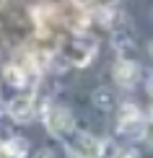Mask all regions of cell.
<instances>
[{
    "mask_svg": "<svg viewBox=\"0 0 153 158\" xmlns=\"http://www.w3.org/2000/svg\"><path fill=\"white\" fill-rule=\"evenodd\" d=\"M145 91H148V96L153 98V73L148 75V81H145Z\"/></svg>",
    "mask_w": 153,
    "mask_h": 158,
    "instance_id": "14",
    "label": "cell"
},
{
    "mask_svg": "<svg viewBox=\"0 0 153 158\" xmlns=\"http://www.w3.org/2000/svg\"><path fill=\"white\" fill-rule=\"evenodd\" d=\"M114 158H140V153H138L135 145H119Z\"/></svg>",
    "mask_w": 153,
    "mask_h": 158,
    "instance_id": "11",
    "label": "cell"
},
{
    "mask_svg": "<svg viewBox=\"0 0 153 158\" xmlns=\"http://www.w3.org/2000/svg\"><path fill=\"white\" fill-rule=\"evenodd\" d=\"M143 143H148V145H153V119H148V124H145V132H143Z\"/></svg>",
    "mask_w": 153,
    "mask_h": 158,
    "instance_id": "12",
    "label": "cell"
},
{
    "mask_svg": "<svg viewBox=\"0 0 153 158\" xmlns=\"http://www.w3.org/2000/svg\"><path fill=\"white\" fill-rule=\"evenodd\" d=\"M112 78L119 88H132L140 81V65L130 57H117L114 65H112Z\"/></svg>",
    "mask_w": 153,
    "mask_h": 158,
    "instance_id": "5",
    "label": "cell"
},
{
    "mask_svg": "<svg viewBox=\"0 0 153 158\" xmlns=\"http://www.w3.org/2000/svg\"><path fill=\"white\" fill-rule=\"evenodd\" d=\"M148 55H151V60H153V39L148 42Z\"/></svg>",
    "mask_w": 153,
    "mask_h": 158,
    "instance_id": "16",
    "label": "cell"
},
{
    "mask_svg": "<svg viewBox=\"0 0 153 158\" xmlns=\"http://www.w3.org/2000/svg\"><path fill=\"white\" fill-rule=\"evenodd\" d=\"M31 158H55V153H52V148H39Z\"/></svg>",
    "mask_w": 153,
    "mask_h": 158,
    "instance_id": "13",
    "label": "cell"
},
{
    "mask_svg": "<svg viewBox=\"0 0 153 158\" xmlns=\"http://www.w3.org/2000/svg\"><path fill=\"white\" fill-rule=\"evenodd\" d=\"M3 78H5V83H8V85H13V88H23V85L29 83V73H26L21 65H16V62L5 65Z\"/></svg>",
    "mask_w": 153,
    "mask_h": 158,
    "instance_id": "9",
    "label": "cell"
},
{
    "mask_svg": "<svg viewBox=\"0 0 153 158\" xmlns=\"http://www.w3.org/2000/svg\"><path fill=\"white\" fill-rule=\"evenodd\" d=\"M112 47L117 49L119 57H130L132 52H135V36H132V31L127 26H117L114 34H112Z\"/></svg>",
    "mask_w": 153,
    "mask_h": 158,
    "instance_id": "7",
    "label": "cell"
},
{
    "mask_svg": "<svg viewBox=\"0 0 153 158\" xmlns=\"http://www.w3.org/2000/svg\"><path fill=\"white\" fill-rule=\"evenodd\" d=\"M65 153L68 158H101V140H96L88 132H81L75 143H65Z\"/></svg>",
    "mask_w": 153,
    "mask_h": 158,
    "instance_id": "4",
    "label": "cell"
},
{
    "mask_svg": "<svg viewBox=\"0 0 153 158\" xmlns=\"http://www.w3.org/2000/svg\"><path fill=\"white\" fill-rule=\"evenodd\" d=\"M29 153V143L23 137H11V140L0 143V156L3 158H26Z\"/></svg>",
    "mask_w": 153,
    "mask_h": 158,
    "instance_id": "8",
    "label": "cell"
},
{
    "mask_svg": "<svg viewBox=\"0 0 153 158\" xmlns=\"http://www.w3.org/2000/svg\"><path fill=\"white\" fill-rule=\"evenodd\" d=\"M75 5H81V8H91V5L96 3V0H73Z\"/></svg>",
    "mask_w": 153,
    "mask_h": 158,
    "instance_id": "15",
    "label": "cell"
},
{
    "mask_svg": "<svg viewBox=\"0 0 153 158\" xmlns=\"http://www.w3.org/2000/svg\"><path fill=\"white\" fill-rule=\"evenodd\" d=\"M42 119H44L47 132L55 135V137H60V140H65V137L75 130V119H73V114L65 106H57V104H52V101L44 104Z\"/></svg>",
    "mask_w": 153,
    "mask_h": 158,
    "instance_id": "2",
    "label": "cell"
},
{
    "mask_svg": "<svg viewBox=\"0 0 153 158\" xmlns=\"http://www.w3.org/2000/svg\"><path fill=\"white\" fill-rule=\"evenodd\" d=\"M145 124H148V119L143 117V111L135 101L119 104V109H117V132L122 137H127V140H143Z\"/></svg>",
    "mask_w": 153,
    "mask_h": 158,
    "instance_id": "1",
    "label": "cell"
},
{
    "mask_svg": "<svg viewBox=\"0 0 153 158\" xmlns=\"http://www.w3.org/2000/svg\"><path fill=\"white\" fill-rule=\"evenodd\" d=\"M151 119H153V104H151Z\"/></svg>",
    "mask_w": 153,
    "mask_h": 158,
    "instance_id": "17",
    "label": "cell"
},
{
    "mask_svg": "<svg viewBox=\"0 0 153 158\" xmlns=\"http://www.w3.org/2000/svg\"><path fill=\"white\" fill-rule=\"evenodd\" d=\"M96 39H75L73 42V47L68 49V62L70 65H78V68H86V65H91V60L96 57Z\"/></svg>",
    "mask_w": 153,
    "mask_h": 158,
    "instance_id": "6",
    "label": "cell"
},
{
    "mask_svg": "<svg viewBox=\"0 0 153 158\" xmlns=\"http://www.w3.org/2000/svg\"><path fill=\"white\" fill-rule=\"evenodd\" d=\"M114 101H117V98H114V91L106 88V85H104V88H96V91H94V104H96L101 111L114 109Z\"/></svg>",
    "mask_w": 153,
    "mask_h": 158,
    "instance_id": "10",
    "label": "cell"
},
{
    "mask_svg": "<svg viewBox=\"0 0 153 158\" xmlns=\"http://www.w3.org/2000/svg\"><path fill=\"white\" fill-rule=\"evenodd\" d=\"M0 158H3V156H0Z\"/></svg>",
    "mask_w": 153,
    "mask_h": 158,
    "instance_id": "18",
    "label": "cell"
},
{
    "mask_svg": "<svg viewBox=\"0 0 153 158\" xmlns=\"http://www.w3.org/2000/svg\"><path fill=\"white\" fill-rule=\"evenodd\" d=\"M5 111H8V117L16 124L31 122V117L36 114V96L34 94H18V96H13L11 101L5 104Z\"/></svg>",
    "mask_w": 153,
    "mask_h": 158,
    "instance_id": "3",
    "label": "cell"
}]
</instances>
